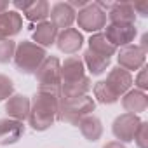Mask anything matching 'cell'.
I'll return each instance as SVG.
<instances>
[{
	"label": "cell",
	"mask_w": 148,
	"mask_h": 148,
	"mask_svg": "<svg viewBox=\"0 0 148 148\" xmlns=\"http://www.w3.org/2000/svg\"><path fill=\"white\" fill-rule=\"evenodd\" d=\"M61 99V87H38L32 99L28 124L33 131L44 132L58 120V106Z\"/></svg>",
	"instance_id": "cell-1"
},
{
	"label": "cell",
	"mask_w": 148,
	"mask_h": 148,
	"mask_svg": "<svg viewBox=\"0 0 148 148\" xmlns=\"http://www.w3.org/2000/svg\"><path fill=\"white\" fill-rule=\"evenodd\" d=\"M96 110V101L91 96H80V98H61L58 106V120L66 122L70 125H79V122L92 115Z\"/></svg>",
	"instance_id": "cell-2"
},
{
	"label": "cell",
	"mask_w": 148,
	"mask_h": 148,
	"mask_svg": "<svg viewBox=\"0 0 148 148\" xmlns=\"http://www.w3.org/2000/svg\"><path fill=\"white\" fill-rule=\"evenodd\" d=\"M47 51L30 40H23L16 44V52H14V66L19 73L25 75H35V71L42 64V61L47 58Z\"/></svg>",
	"instance_id": "cell-3"
},
{
	"label": "cell",
	"mask_w": 148,
	"mask_h": 148,
	"mask_svg": "<svg viewBox=\"0 0 148 148\" xmlns=\"http://www.w3.org/2000/svg\"><path fill=\"white\" fill-rule=\"evenodd\" d=\"M75 21L84 32L99 33L106 26V11H103L99 2H87V5L77 12Z\"/></svg>",
	"instance_id": "cell-4"
},
{
	"label": "cell",
	"mask_w": 148,
	"mask_h": 148,
	"mask_svg": "<svg viewBox=\"0 0 148 148\" xmlns=\"http://www.w3.org/2000/svg\"><path fill=\"white\" fill-rule=\"evenodd\" d=\"M38 87H61V61L56 56H47L35 71Z\"/></svg>",
	"instance_id": "cell-5"
},
{
	"label": "cell",
	"mask_w": 148,
	"mask_h": 148,
	"mask_svg": "<svg viewBox=\"0 0 148 148\" xmlns=\"http://www.w3.org/2000/svg\"><path fill=\"white\" fill-rule=\"evenodd\" d=\"M141 124V119L132 113H120L112 124V132L120 143H131Z\"/></svg>",
	"instance_id": "cell-6"
},
{
	"label": "cell",
	"mask_w": 148,
	"mask_h": 148,
	"mask_svg": "<svg viewBox=\"0 0 148 148\" xmlns=\"http://www.w3.org/2000/svg\"><path fill=\"white\" fill-rule=\"evenodd\" d=\"M105 28H106V32H103L105 37L115 47H125V45H129L131 42H134V38L138 35L136 25H129V23H110Z\"/></svg>",
	"instance_id": "cell-7"
},
{
	"label": "cell",
	"mask_w": 148,
	"mask_h": 148,
	"mask_svg": "<svg viewBox=\"0 0 148 148\" xmlns=\"http://www.w3.org/2000/svg\"><path fill=\"white\" fill-rule=\"evenodd\" d=\"M117 61H119V66L124 68V70H127L129 73L131 71H138L146 63V52L141 51L139 45L129 44V45L122 47L117 52Z\"/></svg>",
	"instance_id": "cell-8"
},
{
	"label": "cell",
	"mask_w": 148,
	"mask_h": 148,
	"mask_svg": "<svg viewBox=\"0 0 148 148\" xmlns=\"http://www.w3.org/2000/svg\"><path fill=\"white\" fill-rule=\"evenodd\" d=\"M75 16H77V11L73 9L68 2H56V4L51 7V11H49L51 23H52L58 30L71 28V25L75 23Z\"/></svg>",
	"instance_id": "cell-9"
},
{
	"label": "cell",
	"mask_w": 148,
	"mask_h": 148,
	"mask_svg": "<svg viewBox=\"0 0 148 148\" xmlns=\"http://www.w3.org/2000/svg\"><path fill=\"white\" fill-rule=\"evenodd\" d=\"M56 45L64 54H77L84 45V35L77 28H66L58 33Z\"/></svg>",
	"instance_id": "cell-10"
},
{
	"label": "cell",
	"mask_w": 148,
	"mask_h": 148,
	"mask_svg": "<svg viewBox=\"0 0 148 148\" xmlns=\"http://www.w3.org/2000/svg\"><path fill=\"white\" fill-rule=\"evenodd\" d=\"M105 84H106L119 98H122V96L132 87V75H131L127 70H124V68H120V66H115V68H112V70L108 71Z\"/></svg>",
	"instance_id": "cell-11"
},
{
	"label": "cell",
	"mask_w": 148,
	"mask_h": 148,
	"mask_svg": "<svg viewBox=\"0 0 148 148\" xmlns=\"http://www.w3.org/2000/svg\"><path fill=\"white\" fill-rule=\"evenodd\" d=\"M25 122L12 120L9 117L0 119V146L16 145L25 136Z\"/></svg>",
	"instance_id": "cell-12"
},
{
	"label": "cell",
	"mask_w": 148,
	"mask_h": 148,
	"mask_svg": "<svg viewBox=\"0 0 148 148\" xmlns=\"http://www.w3.org/2000/svg\"><path fill=\"white\" fill-rule=\"evenodd\" d=\"M30 108H32V99L28 96H25V94H12L5 101V113H7V117L12 119V120H18V122L28 120Z\"/></svg>",
	"instance_id": "cell-13"
},
{
	"label": "cell",
	"mask_w": 148,
	"mask_h": 148,
	"mask_svg": "<svg viewBox=\"0 0 148 148\" xmlns=\"http://www.w3.org/2000/svg\"><path fill=\"white\" fill-rule=\"evenodd\" d=\"M23 30V18L16 11H5L0 14V40H12Z\"/></svg>",
	"instance_id": "cell-14"
},
{
	"label": "cell",
	"mask_w": 148,
	"mask_h": 148,
	"mask_svg": "<svg viewBox=\"0 0 148 148\" xmlns=\"http://www.w3.org/2000/svg\"><path fill=\"white\" fill-rule=\"evenodd\" d=\"M86 77V66L80 56H70L61 63V84H70Z\"/></svg>",
	"instance_id": "cell-15"
},
{
	"label": "cell",
	"mask_w": 148,
	"mask_h": 148,
	"mask_svg": "<svg viewBox=\"0 0 148 148\" xmlns=\"http://www.w3.org/2000/svg\"><path fill=\"white\" fill-rule=\"evenodd\" d=\"M106 18L110 23H129L136 25V12L132 7V2H115L110 4L106 11Z\"/></svg>",
	"instance_id": "cell-16"
},
{
	"label": "cell",
	"mask_w": 148,
	"mask_h": 148,
	"mask_svg": "<svg viewBox=\"0 0 148 148\" xmlns=\"http://www.w3.org/2000/svg\"><path fill=\"white\" fill-rule=\"evenodd\" d=\"M122 108L125 110V113H132V115H139L148 108V96L143 91L138 89H129L124 96H122Z\"/></svg>",
	"instance_id": "cell-17"
},
{
	"label": "cell",
	"mask_w": 148,
	"mask_h": 148,
	"mask_svg": "<svg viewBox=\"0 0 148 148\" xmlns=\"http://www.w3.org/2000/svg\"><path fill=\"white\" fill-rule=\"evenodd\" d=\"M58 33L59 30L51 23V21H42L35 26L33 30V44L47 49V47H52L56 44V38H58Z\"/></svg>",
	"instance_id": "cell-18"
},
{
	"label": "cell",
	"mask_w": 148,
	"mask_h": 148,
	"mask_svg": "<svg viewBox=\"0 0 148 148\" xmlns=\"http://www.w3.org/2000/svg\"><path fill=\"white\" fill-rule=\"evenodd\" d=\"M79 131H80V134L87 139V141H98V139H101V136H103V124H101V120L96 117V115H87V117H84L80 122H79Z\"/></svg>",
	"instance_id": "cell-19"
},
{
	"label": "cell",
	"mask_w": 148,
	"mask_h": 148,
	"mask_svg": "<svg viewBox=\"0 0 148 148\" xmlns=\"http://www.w3.org/2000/svg\"><path fill=\"white\" fill-rule=\"evenodd\" d=\"M49 11H51V5H49L47 0H30L28 5L23 11V14H25V18L30 23H37L38 25L42 21H47Z\"/></svg>",
	"instance_id": "cell-20"
},
{
	"label": "cell",
	"mask_w": 148,
	"mask_h": 148,
	"mask_svg": "<svg viewBox=\"0 0 148 148\" xmlns=\"http://www.w3.org/2000/svg\"><path fill=\"white\" fill-rule=\"evenodd\" d=\"M87 49L92 51V52H96L98 56L106 58V59H112V56L117 54V47L110 44V40L105 37L103 32L91 35V38H89V47H87Z\"/></svg>",
	"instance_id": "cell-21"
},
{
	"label": "cell",
	"mask_w": 148,
	"mask_h": 148,
	"mask_svg": "<svg viewBox=\"0 0 148 148\" xmlns=\"http://www.w3.org/2000/svg\"><path fill=\"white\" fill-rule=\"evenodd\" d=\"M92 89L91 79L86 75L80 80L70 82V84H61V98H80L87 96V92Z\"/></svg>",
	"instance_id": "cell-22"
},
{
	"label": "cell",
	"mask_w": 148,
	"mask_h": 148,
	"mask_svg": "<svg viewBox=\"0 0 148 148\" xmlns=\"http://www.w3.org/2000/svg\"><path fill=\"white\" fill-rule=\"evenodd\" d=\"M82 61H84V66L89 70L91 75H101V73L106 71V68H110V59L98 56L96 52H92L89 49H86Z\"/></svg>",
	"instance_id": "cell-23"
},
{
	"label": "cell",
	"mask_w": 148,
	"mask_h": 148,
	"mask_svg": "<svg viewBox=\"0 0 148 148\" xmlns=\"http://www.w3.org/2000/svg\"><path fill=\"white\" fill-rule=\"evenodd\" d=\"M92 94H94L96 101L101 103V105H113V103H117V101L120 99V98L105 84V80H99V82H96V84L92 86Z\"/></svg>",
	"instance_id": "cell-24"
},
{
	"label": "cell",
	"mask_w": 148,
	"mask_h": 148,
	"mask_svg": "<svg viewBox=\"0 0 148 148\" xmlns=\"http://www.w3.org/2000/svg\"><path fill=\"white\" fill-rule=\"evenodd\" d=\"M16 52V42L14 40H0V64H5L12 61Z\"/></svg>",
	"instance_id": "cell-25"
},
{
	"label": "cell",
	"mask_w": 148,
	"mask_h": 148,
	"mask_svg": "<svg viewBox=\"0 0 148 148\" xmlns=\"http://www.w3.org/2000/svg\"><path fill=\"white\" fill-rule=\"evenodd\" d=\"M14 94V82L7 75L0 73V101H5Z\"/></svg>",
	"instance_id": "cell-26"
},
{
	"label": "cell",
	"mask_w": 148,
	"mask_h": 148,
	"mask_svg": "<svg viewBox=\"0 0 148 148\" xmlns=\"http://www.w3.org/2000/svg\"><path fill=\"white\" fill-rule=\"evenodd\" d=\"M132 141L138 145V148H148V122L141 120Z\"/></svg>",
	"instance_id": "cell-27"
},
{
	"label": "cell",
	"mask_w": 148,
	"mask_h": 148,
	"mask_svg": "<svg viewBox=\"0 0 148 148\" xmlns=\"http://www.w3.org/2000/svg\"><path fill=\"white\" fill-rule=\"evenodd\" d=\"M134 89H138V91H146L148 89V77H146V66H143V68H139L138 70V75L134 77Z\"/></svg>",
	"instance_id": "cell-28"
},
{
	"label": "cell",
	"mask_w": 148,
	"mask_h": 148,
	"mask_svg": "<svg viewBox=\"0 0 148 148\" xmlns=\"http://www.w3.org/2000/svg\"><path fill=\"white\" fill-rule=\"evenodd\" d=\"M132 7H134L136 16L139 14L141 18H148V2H136L132 4Z\"/></svg>",
	"instance_id": "cell-29"
},
{
	"label": "cell",
	"mask_w": 148,
	"mask_h": 148,
	"mask_svg": "<svg viewBox=\"0 0 148 148\" xmlns=\"http://www.w3.org/2000/svg\"><path fill=\"white\" fill-rule=\"evenodd\" d=\"M68 4H70L73 9H75V11H77V9L80 11L82 7H86V5H87V0H71V2H68Z\"/></svg>",
	"instance_id": "cell-30"
},
{
	"label": "cell",
	"mask_w": 148,
	"mask_h": 148,
	"mask_svg": "<svg viewBox=\"0 0 148 148\" xmlns=\"http://www.w3.org/2000/svg\"><path fill=\"white\" fill-rule=\"evenodd\" d=\"M103 148H127V146L120 141H108L106 145H103Z\"/></svg>",
	"instance_id": "cell-31"
},
{
	"label": "cell",
	"mask_w": 148,
	"mask_h": 148,
	"mask_svg": "<svg viewBox=\"0 0 148 148\" xmlns=\"http://www.w3.org/2000/svg\"><path fill=\"white\" fill-rule=\"evenodd\" d=\"M139 49L141 51H148V35L146 33H143V37H141V45H139Z\"/></svg>",
	"instance_id": "cell-32"
},
{
	"label": "cell",
	"mask_w": 148,
	"mask_h": 148,
	"mask_svg": "<svg viewBox=\"0 0 148 148\" xmlns=\"http://www.w3.org/2000/svg\"><path fill=\"white\" fill-rule=\"evenodd\" d=\"M5 11H9V2L7 0H0V14L5 12Z\"/></svg>",
	"instance_id": "cell-33"
}]
</instances>
